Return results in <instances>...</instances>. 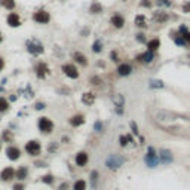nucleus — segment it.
Wrapping results in <instances>:
<instances>
[{
    "label": "nucleus",
    "mask_w": 190,
    "mask_h": 190,
    "mask_svg": "<svg viewBox=\"0 0 190 190\" xmlns=\"http://www.w3.org/2000/svg\"><path fill=\"white\" fill-rule=\"evenodd\" d=\"M43 181H45V183H49V184H51V183L54 181V177H52V175H45V177H43Z\"/></svg>",
    "instance_id": "obj_36"
},
{
    "label": "nucleus",
    "mask_w": 190,
    "mask_h": 190,
    "mask_svg": "<svg viewBox=\"0 0 190 190\" xmlns=\"http://www.w3.org/2000/svg\"><path fill=\"white\" fill-rule=\"evenodd\" d=\"M155 119H156L157 122L160 123H174L177 122L178 119H184V120H190L189 116H186V114H180L177 112H171V110H165V109H162V110H157L155 113Z\"/></svg>",
    "instance_id": "obj_1"
},
{
    "label": "nucleus",
    "mask_w": 190,
    "mask_h": 190,
    "mask_svg": "<svg viewBox=\"0 0 190 190\" xmlns=\"http://www.w3.org/2000/svg\"><path fill=\"white\" fill-rule=\"evenodd\" d=\"M156 3L159 5V6H171V5H172L171 0H157Z\"/></svg>",
    "instance_id": "obj_32"
},
{
    "label": "nucleus",
    "mask_w": 190,
    "mask_h": 190,
    "mask_svg": "<svg viewBox=\"0 0 190 190\" xmlns=\"http://www.w3.org/2000/svg\"><path fill=\"white\" fill-rule=\"evenodd\" d=\"M36 74L39 77H45L46 74H49V67L46 63H37L36 66Z\"/></svg>",
    "instance_id": "obj_19"
},
{
    "label": "nucleus",
    "mask_w": 190,
    "mask_h": 190,
    "mask_svg": "<svg viewBox=\"0 0 190 190\" xmlns=\"http://www.w3.org/2000/svg\"><path fill=\"white\" fill-rule=\"evenodd\" d=\"M24 149H25V152H27L30 156H39L40 152H42V144H40L39 140H31V141H28V143L25 144Z\"/></svg>",
    "instance_id": "obj_6"
},
{
    "label": "nucleus",
    "mask_w": 190,
    "mask_h": 190,
    "mask_svg": "<svg viewBox=\"0 0 190 190\" xmlns=\"http://www.w3.org/2000/svg\"><path fill=\"white\" fill-rule=\"evenodd\" d=\"M6 23L9 27H13V28H18L21 24H23V20H21V15L16 13V12H9V15L6 16Z\"/></svg>",
    "instance_id": "obj_8"
},
{
    "label": "nucleus",
    "mask_w": 190,
    "mask_h": 190,
    "mask_svg": "<svg viewBox=\"0 0 190 190\" xmlns=\"http://www.w3.org/2000/svg\"><path fill=\"white\" fill-rule=\"evenodd\" d=\"M114 102H116V107H123L125 100H123V97L120 95V94H117V95L114 97Z\"/></svg>",
    "instance_id": "obj_30"
},
{
    "label": "nucleus",
    "mask_w": 190,
    "mask_h": 190,
    "mask_svg": "<svg viewBox=\"0 0 190 190\" xmlns=\"http://www.w3.org/2000/svg\"><path fill=\"white\" fill-rule=\"evenodd\" d=\"M61 70H63V73H64L67 77H70V79H77L79 77V70H77V67H76L74 64H71V63L64 64Z\"/></svg>",
    "instance_id": "obj_9"
},
{
    "label": "nucleus",
    "mask_w": 190,
    "mask_h": 190,
    "mask_svg": "<svg viewBox=\"0 0 190 190\" xmlns=\"http://www.w3.org/2000/svg\"><path fill=\"white\" fill-rule=\"evenodd\" d=\"M189 67H190V64H189Z\"/></svg>",
    "instance_id": "obj_40"
},
{
    "label": "nucleus",
    "mask_w": 190,
    "mask_h": 190,
    "mask_svg": "<svg viewBox=\"0 0 190 190\" xmlns=\"http://www.w3.org/2000/svg\"><path fill=\"white\" fill-rule=\"evenodd\" d=\"M68 123H70L71 126L77 128V126H80V125H83V123H85V116H83V114H76V116L70 117Z\"/></svg>",
    "instance_id": "obj_22"
},
{
    "label": "nucleus",
    "mask_w": 190,
    "mask_h": 190,
    "mask_svg": "<svg viewBox=\"0 0 190 190\" xmlns=\"http://www.w3.org/2000/svg\"><path fill=\"white\" fill-rule=\"evenodd\" d=\"M37 128H39V131L40 132H43V134H51L52 131H54V122L49 119V117H40L39 120H37Z\"/></svg>",
    "instance_id": "obj_5"
},
{
    "label": "nucleus",
    "mask_w": 190,
    "mask_h": 190,
    "mask_svg": "<svg viewBox=\"0 0 190 190\" xmlns=\"http://www.w3.org/2000/svg\"><path fill=\"white\" fill-rule=\"evenodd\" d=\"M13 189H15V190H24V184H23V183L15 184V186H13Z\"/></svg>",
    "instance_id": "obj_38"
},
{
    "label": "nucleus",
    "mask_w": 190,
    "mask_h": 190,
    "mask_svg": "<svg viewBox=\"0 0 190 190\" xmlns=\"http://www.w3.org/2000/svg\"><path fill=\"white\" fill-rule=\"evenodd\" d=\"M0 5H2V8H5L6 11H15V8H16V2L15 0H0Z\"/></svg>",
    "instance_id": "obj_25"
},
{
    "label": "nucleus",
    "mask_w": 190,
    "mask_h": 190,
    "mask_svg": "<svg viewBox=\"0 0 190 190\" xmlns=\"http://www.w3.org/2000/svg\"><path fill=\"white\" fill-rule=\"evenodd\" d=\"M169 37L174 40V43L178 46V48H187V46H189V43L180 36L178 31H171V33H169Z\"/></svg>",
    "instance_id": "obj_16"
},
{
    "label": "nucleus",
    "mask_w": 190,
    "mask_h": 190,
    "mask_svg": "<svg viewBox=\"0 0 190 190\" xmlns=\"http://www.w3.org/2000/svg\"><path fill=\"white\" fill-rule=\"evenodd\" d=\"M15 169L12 167H6L3 168L2 171H0V178H2V181H12V180L15 178Z\"/></svg>",
    "instance_id": "obj_12"
},
{
    "label": "nucleus",
    "mask_w": 190,
    "mask_h": 190,
    "mask_svg": "<svg viewBox=\"0 0 190 190\" xmlns=\"http://www.w3.org/2000/svg\"><path fill=\"white\" fill-rule=\"evenodd\" d=\"M157 157H159V163L165 165V167L174 162V153H172V150H169L167 147H162L157 150Z\"/></svg>",
    "instance_id": "obj_3"
},
{
    "label": "nucleus",
    "mask_w": 190,
    "mask_h": 190,
    "mask_svg": "<svg viewBox=\"0 0 190 190\" xmlns=\"http://www.w3.org/2000/svg\"><path fill=\"white\" fill-rule=\"evenodd\" d=\"M73 59L80 64V66H83V67H86L88 64H89V61H88V56L85 55V54H82V52H74L73 54Z\"/></svg>",
    "instance_id": "obj_20"
},
{
    "label": "nucleus",
    "mask_w": 190,
    "mask_h": 190,
    "mask_svg": "<svg viewBox=\"0 0 190 190\" xmlns=\"http://www.w3.org/2000/svg\"><path fill=\"white\" fill-rule=\"evenodd\" d=\"M74 162H76V165L77 167H86L88 165V162H89V155L86 153V152H79L76 157H74Z\"/></svg>",
    "instance_id": "obj_14"
},
{
    "label": "nucleus",
    "mask_w": 190,
    "mask_h": 190,
    "mask_svg": "<svg viewBox=\"0 0 190 190\" xmlns=\"http://www.w3.org/2000/svg\"><path fill=\"white\" fill-rule=\"evenodd\" d=\"M183 12L184 13H190V2H186V3H183Z\"/></svg>",
    "instance_id": "obj_33"
},
{
    "label": "nucleus",
    "mask_w": 190,
    "mask_h": 190,
    "mask_svg": "<svg viewBox=\"0 0 190 190\" xmlns=\"http://www.w3.org/2000/svg\"><path fill=\"white\" fill-rule=\"evenodd\" d=\"M95 100H97V97H95V94H92V92L82 94V102L86 104V106H92V104L95 102Z\"/></svg>",
    "instance_id": "obj_21"
},
{
    "label": "nucleus",
    "mask_w": 190,
    "mask_h": 190,
    "mask_svg": "<svg viewBox=\"0 0 190 190\" xmlns=\"http://www.w3.org/2000/svg\"><path fill=\"white\" fill-rule=\"evenodd\" d=\"M134 24H135V27H138V28H147V20H145V16L143 13H140V15L135 16Z\"/></svg>",
    "instance_id": "obj_23"
},
{
    "label": "nucleus",
    "mask_w": 190,
    "mask_h": 190,
    "mask_svg": "<svg viewBox=\"0 0 190 190\" xmlns=\"http://www.w3.org/2000/svg\"><path fill=\"white\" fill-rule=\"evenodd\" d=\"M2 42H3V33L0 31V43H2Z\"/></svg>",
    "instance_id": "obj_39"
},
{
    "label": "nucleus",
    "mask_w": 190,
    "mask_h": 190,
    "mask_svg": "<svg viewBox=\"0 0 190 190\" xmlns=\"http://www.w3.org/2000/svg\"><path fill=\"white\" fill-rule=\"evenodd\" d=\"M6 156L9 157L11 160H18L21 157V150L16 145H9L6 149Z\"/></svg>",
    "instance_id": "obj_15"
},
{
    "label": "nucleus",
    "mask_w": 190,
    "mask_h": 190,
    "mask_svg": "<svg viewBox=\"0 0 190 190\" xmlns=\"http://www.w3.org/2000/svg\"><path fill=\"white\" fill-rule=\"evenodd\" d=\"M9 109V101L5 97H0V112H6Z\"/></svg>",
    "instance_id": "obj_29"
},
{
    "label": "nucleus",
    "mask_w": 190,
    "mask_h": 190,
    "mask_svg": "<svg viewBox=\"0 0 190 190\" xmlns=\"http://www.w3.org/2000/svg\"><path fill=\"white\" fill-rule=\"evenodd\" d=\"M177 31H178L180 36H181V37H183V39H184V40L190 45V30H189V27H187L186 24H180L178 28H177Z\"/></svg>",
    "instance_id": "obj_18"
},
{
    "label": "nucleus",
    "mask_w": 190,
    "mask_h": 190,
    "mask_svg": "<svg viewBox=\"0 0 190 190\" xmlns=\"http://www.w3.org/2000/svg\"><path fill=\"white\" fill-rule=\"evenodd\" d=\"M27 175H28L27 167H20L16 169V172H15V178H18L20 181H24V180L27 178Z\"/></svg>",
    "instance_id": "obj_24"
},
{
    "label": "nucleus",
    "mask_w": 190,
    "mask_h": 190,
    "mask_svg": "<svg viewBox=\"0 0 190 190\" xmlns=\"http://www.w3.org/2000/svg\"><path fill=\"white\" fill-rule=\"evenodd\" d=\"M135 40L140 42V43H147V37H145L144 33H138L137 36H135Z\"/></svg>",
    "instance_id": "obj_31"
},
{
    "label": "nucleus",
    "mask_w": 190,
    "mask_h": 190,
    "mask_svg": "<svg viewBox=\"0 0 190 190\" xmlns=\"http://www.w3.org/2000/svg\"><path fill=\"white\" fill-rule=\"evenodd\" d=\"M73 190H86V181L83 178H79L73 184Z\"/></svg>",
    "instance_id": "obj_26"
},
{
    "label": "nucleus",
    "mask_w": 190,
    "mask_h": 190,
    "mask_svg": "<svg viewBox=\"0 0 190 190\" xmlns=\"http://www.w3.org/2000/svg\"><path fill=\"white\" fill-rule=\"evenodd\" d=\"M31 20H33L36 24H42V25H45V24L51 23V13L46 11V9H37V11L33 12Z\"/></svg>",
    "instance_id": "obj_4"
},
{
    "label": "nucleus",
    "mask_w": 190,
    "mask_h": 190,
    "mask_svg": "<svg viewBox=\"0 0 190 190\" xmlns=\"http://www.w3.org/2000/svg\"><path fill=\"white\" fill-rule=\"evenodd\" d=\"M131 128H132V132H134V135L140 134V132H138V126H137V123H135V122H131Z\"/></svg>",
    "instance_id": "obj_35"
},
{
    "label": "nucleus",
    "mask_w": 190,
    "mask_h": 190,
    "mask_svg": "<svg viewBox=\"0 0 190 190\" xmlns=\"http://www.w3.org/2000/svg\"><path fill=\"white\" fill-rule=\"evenodd\" d=\"M89 12L91 13H101V12H102V5H101L100 2H94V3L91 5Z\"/></svg>",
    "instance_id": "obj_27"
},
{
    "label": "nucleus",
    "mask_w": 190,
    "mask_h": 190,
    "mask_svg": "<svg viewBox=\"0 0 190 190\" xmlns=\"http://www.w3.org/2000/svg\"><path fill=\"white\" fill-rule=\"evenodd\" d=\"M160 45H162V42H160V39H159V37L149 39V40H147V43H145V46H147V51L155 52V54H156L159 49H160Z\"/></svg>",
    "instance_id": "obj_13"
},
{
    "label": "nucleus",
    "mask_w": 190,
    "mask_h": 190,
    "mask_svg": "<svg viewBox=\"0 0 190 190\" xmlns=\"http://www.w3.org/2000/svg\"><path fill=\"white\" fill-rule=\"evenodd\" d=\"M155 58H156V54L155 52H150V51H144V52H141L140 55H137V61L138 63H141V64H152L153 61H155Z\"/></svg>",
    "instance_id": "obj_10"
},
{
    "label": "nucleus",
    "mask_w": 190,
    "mask_h": 190,
    "mask_svg": "<svg viewBox=\"0 0 190 190\" xmlns=\"http://www.w3.org/2000/svg\"><path fill=\"white\" fill-rule=\"evenodd\" d=\"M153 21L157 24H165L169 21V13L165 11H156L153 13Z\"/></svg>",
    "instance_id": "obj_17"
},
{
    "label": "nucleus",
    "mask_w": 190,
    "mask_h": 190,
    "mask_svg": "<svg viewBox=\"0 0 190 190\" xmlns=\"http://www.w3.org/2000/svg\"><path fill=\"white\" fill-rule=\"evenodd\" d=\"M144 162L149 168H156L159 165V157H157V150L153 145H149L147 147V152H145L144 156Z\"/></svg>",
    "instance_id": "obj_2"
},
{
    "label": "nucleus",
    "mask_w": 190,
    "mask_h": 190,
    "mask_svg": "<svg viewBox=\"0 0 190 190\" xmlns=\"http://www.w3.org/2000/svg\"><path fill=\"white\" fill-rule=\"evenodd\" d=\"M116 71H117L119 76L126 77V76H129V74L134 71V68H132V66H131L129 63H120V64L117 66V68H116Z\"/></svg>",
    "instance_id": "obj_11"
},
{
    "label": "nucleus",
    "mask_w": 190,
    "mask_h": 190,
    "mask_svg": "<svg viewBox=\"0 0 190 190\" xmlns=\"http://www.w3.org/2000/svg\"><path fill=\"white\" fill-rule=\"evenodd\" d=\"M110 24H112L113 28H116V30H120L125 27V24H126V20H125V16H123L122 13H119V12H114L112 16H110Z\"/></svg>",
    "instance_id": "obj_7"
},
{
    "label": "nucleus",
    "mask_w": 190,
    "mask_h": 190,
    "mask_svg": "<svg viewBox=\"0 0 190 190\" xmlns=\"http://www.w3.org/2000/svg\"><path fill=\"white\" fill-rule=\"evenodd\" d=\"M3 68H5V58L0 55V71H2Z\"/></svg>",
    "instance_id": "obj_37"
},
{
    "label": "nucleus",
    "mask_w": 190,
    "mask_h": 190,
    "mask_svg": "<svg viewBox=\"0 0 190 190\" xmlns=\"http://www.w3.org/2000/svg\"><path fill=\"white\" fill-rule=\"evenodd\" d=\"M150 88L152 89H163L165 88V83L162 80H150Z\"/></svg>",
    "instance_id": "obj_28"
},
{
    "label": "nucleus",
    "mask_w": 190,
    "mask_h": 190,
    "mask_svg": "<svg viewBox=\"0 0 190 190\" xmlns=\"http://www.w3.org/2000/svg\"><path fill=\"white\" fill-rule=\"evenodd\" d=\"M140 5H141L143 8H152V5H153V3H152L150 0H143V2H141Z\"/></svg>",
    "instance_id": "obj_34"
}]
</instances>
